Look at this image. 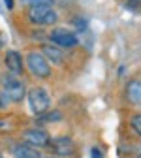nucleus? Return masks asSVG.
<instances>
[{
    "mask_svg": "<svg viewBox=\"0 0 141 158\" xmlns=\"http://www.w3.org/2000/svg\"><path fill=\"white\" fill-rule=\"evenodd\" d=\"M28 6H53V0H23Z\"/></svg>",
    "mask_w": 141,
    "mask_h": 158,
    "instance_id": "14",
    "label": "nucleus"
},
{
    "mask_svg": "<svg viewBox=\"0 0 141 158\" xmlns=\"http://www.w3.org/2000/svg\"><path fill=\"white\" fill-rule=\"evenodd\" d=\"M4 2H6V8H8V10L13 8V0H4Z\"/></svg>",
    "mask_w": 141,
    "mask_h": 158,
    "instance_id": "17",
    "label": "nucleus"
},
{
    "mask_svg": "<svg viewBox=\"0 0 141 158\" xmlns=\"http://www.w3.org/2000/svg\"><path fill=\"white\" fill-rule=\"evenodd\" d=\"M135 158H141V152H139V154H137V156H135Z\"/></svg>",
    "mask_w": 141,
    "mask_h": 158,
    "instance_id": "20",
    "label": "nucleus"
},
{
    "mask_svg": "<svg viewBox=\"0 0 141 158\" xmlns=\"http://www.w3.org/2000/svg\"><path fill=\"white\" fill-rule=\"evenodd\" d=\"M4 45V40H2V36H0V47H2Z\"/></svg>",
    "mask_w": 141,
    "mask_h": 158,
    "instance_id": "18",
    "label": "nucleus"
},
{
    "mask_svg": "<svg viewBox=\"0 0 141 158\" xmlns=\"http://www.w3.org/2000/svg\"><path fill=\"white\" fill-rule=\"evenodd\" d=\"M38 121H39V124H44V123H53V121H60V113L58 111H47V113H44V115H39L38 117Z\"/></svg>",
    "mask_w": 141,
    "mask_h": 158,
    "instance_id": "12",
    "label": "nucleus"
},
{
    "mask_svg": "<svg viewBox=\"0 0 141 158\" xmlns=\"http://www.w3.org/2000/svg\"><path fill=\"white\" fill-rule=\"evenodd\" d=\"M124 94H126V100L130 104H135V106L141 104V81L139 79H132V81L126 83Z\"/></svg>",
    "mask_w": 141,
    "mask_h": 158,
    "instance_id": "9",
    "label": "nucleus"
},
{
    "mask_svg": "<svg viewBox=\"0 0 141 158\" xmlns=\"http://www.w3.org/2000/svg\"><path fill=\"white\" fill-rule=\"evenodd\" d=\"M42 55L47 58V60H51L53 64H64V53H62V49L60 47H56V45H53V44H45V45H42Z\"/></svg>",
    "mask_w": 141,
    "mask_h": 158,
    "instance_id": "10",
    "label": "nucleus"
},
{
    "mask_svg": "<svg viewBox=\"0 0 141 158\" xmlns=\"http://www.w3.org/2000/svg\"><path fill=\"white\" fill-rule=\"evenodd\" d=\"M11 152H13L15 158H44L42 152H39L38 149H34V147H30V145H27L23 141L21 143H15L13 149H11Z\"/></svg>",
    "mask_w": 141,
    "mask_h": 158,
    "instance_id": "11",
    "label": "nucleus"
},
{
    "mask_svg": "<svg viewBox=\"0 0 141 158\" xmlns=\"http://www.w3.org/2000/svg\"><path fill=\"white\" fill-rule=\"evenodd\" d=\"M4 64H6V68L10 70V73H13V75L23 73V70H25V60H23L21 53H17V51H8V53H6Z\"/></svg>",
    "mask_w": 141,
    "mask_h": 158,
    "instance_id": "8",
    "label": "nucleus"
},
{
    "mask_svg": "<svg viewBox=\"0 0 141 158\" xmlns=\"http://www.w3.org/2000/svg\"><path fill=\"white\" fill-rule=\"evenodd\" d=\"M4 104H6V100H4V92H0V111L4 109Z\"/></svg>",
    "mask_w": 141,
    "mask_h": 158,
    "instance_id": "16",
    "label": "nucleus"
},
{
    "mask_svg": "<svg viewBox=\"0 0 141 158\" xmlns=\"http://www.w3.org/2000/svg\"><path fill=\"white\" fill-rule=\"evenodd\" d=\"M27 17L32 25H38V27L55 25L58 21V13L51 6H28Z\"/></svg>",
    "mask_w": 141,
    "mask_h": 158,
    "instance_id": "3",
    "label": "nucleus"
},
{
    "mask_svg": "<svg viewBox=\"0 0 141 158\" xmlns=\"http://www.w3.org/2000/svg\"><path fill=\"white\" fill-rule=\"evenodd\" d=\"M49 42L60 49H72L77 45V36L72 32V30H66V28H55L49 32Z\"/></svg>",
    "mask_w": 141,
    "mask_h": 158,
    "instance_id": "7",
    "label": "nucleus"
},
{
    "mask_svg": "<svg viewBox=\"0 0 141 158\" xmlns=\"http://www.w3.org/2000/svg\"><path fill=\"white\" fill-rule=\"evenodd\" d=\"M25 62H27L28 72L34 77H38V79H49L51 77V64L39 51H30L25 58Z\"/></svg>",
    "mask_w": 141,
    "mask_h": 158,
    "instance_id": "2",
    "label": "nucleus"
},
{
    "mask_svg": "<svg viewBox=\"0 0 141 158\" xmlns=\"http://www.w3.org/2000/svg\"><path fill=\"white\" fill-rule=\"evenodd\" d=\"M44 158H58V156H44Z\"/></svg>",
    "mask_w": 141,
    "mask_h": 158,
    "instance_id": "19",
    "label": "nucleus"
},
{
    "mask_svg": "<svg viewBox=\"0 0 141 158\" xmlns=\"http://www.w3.org/2000/svg\"><path fill=\"white\" fill-rule=\"evenodd\" d=\"M90 152H92V158H104V156H102V151H100V149H96V147H94Z\"/></svg>",
    "mask_w": 141,
    "mask_h": 158,
    "instance_id": "15",
    "label": "nucleus"
},
{
    "mask_svg": "<svg viewBox=\"0 0 141 158\" xmlns=\"http://www.w3.org/2000/svg\"><path fill=\"white\" fill-rule=\"evenodd\" d=\"M21 137H23V143H27V145H30L34 149H47V145L51 141L49 132L39 128V126H32V128L23 130Z\"/></svg>",
    "mask_w": 141,
    "mask_h": 158,
    "instance_id": "6",
    "label": "nucleus"
},
{
    "mask_svg": "<svg viewBox=\"0 0 141 158\" xmlns=\"http://www.w3.org/2000/svg\"><path fill=\"white\" fill-rule=\"evenodd\" d=\"M0 158H4V156H2V152H0Z\"/></svg>",
    "mask_w": 141,
    "mask_h": 158,
    "instance_id": "21",
    "label": "nucleus"
},
{
    "mask_svg": "<svg viewBox=\"0 0 141 158\" xmlns=\"http://www.w3.org/2000/svg\"><path fill=\"white\" fill-rule=\"evenodd\" d=\"M130 128H132L137 135H141V113H134V115L130 117Z\"/></svg>",
    "mask_w": 141,
    "mask_h": 158,
    "instance_id": "13",
    "label": "nucleus"
},
{
    "mask_svg": "<svg viewBox=\"0 0 141 158\" xmlns=\"http://www.w3.org/2000/svg\"><path fill=\"white\" fill-rule=\"evenodd\" d=\"M27 98H28V106H30V111L39 117L47 111H51V98L47 94V90L44 87H32L28 92H27Z\"/></svg>",
    "mask_w": 141,
    "mask_h": 158,
    "instance_id": "1",
    "label": "nucleus"
},
{
    "mask_svg": "<svg viewBox=\"0 0 141 158\" xmlns=\"http://www.w3.org/2000/svg\"><path fill=\"white\" fill-rule=\"evenodd\" d=\"M51 156H58V158H72L77 151L75 141L72 139L70 135H56L51 137V141L47 145Z\"/></svg>",
    "mask_w": 141,
    "mask_h": 158,
    "instance_id": "5",
    "label": "nucleus"
},
{
    "mask_svg": "<svg viewBox=\"0 0 141 158\" xmlns=\"http://www.w3.org/2000/svg\"><path fill=\"white\" fill-rule=\"evenodd\" d=\"M0 85H2V89H4V96L8 98V100L15 102V104L21 102L25 98V94H27L23 81L17 79L13 73H4L2 77H0Z\"/></svg>",
    "mask_w": 141,
    "mask_h": 158,
    "instance_id": "4",
    "label": "nucleus"
}]
</instances>
